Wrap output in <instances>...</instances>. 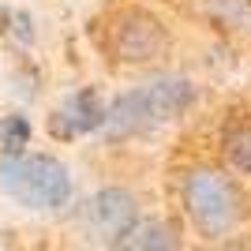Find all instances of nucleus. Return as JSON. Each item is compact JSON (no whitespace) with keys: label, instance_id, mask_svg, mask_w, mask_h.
Here are the masks:
<instances>
[{"label":"nucleus","instance_id":"1","mask_svg":"<svg viewBox=\"0 0 251 251\" xmlns=\"http://www.w3.org/2000/svg\"><path fill=\"white\" fill-rule=\"evenodd\" d=\"M195 101V86L180 75H157L150 83L135 86L120 94L109 109H105V135L109 139H127V135H143L150 127H161L169 120H176L188 105Z\"/></svg>","mask_w":251,"mask_h":251},{"label":"nucleus","instance_id":"2","mask_svg":"<svg viewBox=\"0 0 251 251\" xmlns=\"http://www.w3.org/2000/svg\"><path fill=\"white\" fill-rule=\"evenodd\" d=\"M0 191L26 210H60L72 199V176L56 157L23 150L0 157Z\"/></svg>","mask_w":251,"mask_h":251},{"label":"nucleus","instance_id":"3","mask_svg":"<svg viewBox=\"0 0 251 251\" xmlns=\"http://www.w3.org/2000/svg\"><path fill=\"white\" fill-rule=\"evenodd\" d=\"M180 195H184V210H188L191 225L202 236H225L244 210L240 188L221 169H191L180 184Z\"/></svg>","mask_w":251,"mask_h":251},{"label":"nucleus","instance_id":"4","mask_svg":"<svg viewBox=\"0 0 251 251\" xmlns=\"http://www.w3.org/2000/svg\"><path fill=\"white\" fill-rule=\"evenodd\" d=\"M109 52L124 64H150L169 52V30L157 15L143 8H124L109 23Z\"/></svg>","mask_w":251,"mask_h":251},{"label":"nucleus","instance_id":"5","mask_svg":"<svg viewBox=\"0 0 251 251\" xmlns=\"http://www.w3.org/2000/svg\"><path fill=\"white\" fill-rule=\"evenodd\" d=\"M135 218H139L135 195H131V191H120V188H101L79 210V225L86 229V236L105 240V244H113Z\"/></svg>","mask_w":251,"mask_h":251},{"label":"nucleus","instance_id":"6","mask_svg":"<svg viewBox=\"0 0 251 251\" xmlns=\"http://www.w3.org/2000/svg\"><path fill=\"white\" fill-rule=\"evenodd\" d=\"M105 120V105L98 98V90H75L68 101L52 113V135L56 139H75V135H86V131H98Z\"/></svg>","mask_w":251,"mask_h":251},{"label":"nucleus","instance_id":"7","mask_svg":"<svg viewBox=\"0 0 251 251\" xmlns=\"http://www.w3.org/2000/svg\"><path fill=\"white\" fill-rule=\"evenodd\" d=\"M113 251H180V236L173 221L150 218V221H131L120 236L113 240Z\"/></svg>","mask_w":251,"mask_h":251},{"label":"nucleus","instance_id":"8","mask_svg":"<svg viewBox=\"0 0 251 251\" xmlns=\"http://www.w3.org/2000/svg\"><path fill=\"white\" fill-rule=\"evenodd\" d=\"M225 157H229V165L244 176H251V116L248 120H232L225 127Z\"/></svg>","mask_w":251,"mask_h":251},{"label":"nucleus","instance_id":"9","mask_svg":"<svg viewBox=\"0 0 251 251\" xmlns=\"http://www.w3.org/2000/svg\"><path fill=\"white\" fill-rule=\"evenodd\" d=\"M30 143V120L26 116H4L0 120V150L4 154H23Z\"/></svg>","mask_w":251,"mask_h":251},{"label":"nucleus","instance_id":"10","mask_svg":"<svg viewBox=\"0 0 251 251\" xmlns=\"http://www.w3.org/2000/svg\"><path fill=\"white\" fill-rule=\"evenodd\" d=\"M218 251H251V248H240V244H229V248H218Z\"/></svg>","mask_w":251,"mask_h":251}]
</instances>
